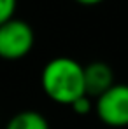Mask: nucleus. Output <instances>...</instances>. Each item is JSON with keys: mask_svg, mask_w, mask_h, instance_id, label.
<instances>
[{"mask_svg": "<svg viewBox=\"0 0 128 129\" xmlns=\"http://www.w3.org/2000/svg\"><path fill=\"white\" fill-rule=\"evenodd\" d=\"M41 84L51 101L70 107L74 101L86 96L84 66L67 56L53 58L42 68Z\"/></svg>", "mask_w": 128, "mask_h": 129, "instance_id": "obj_1", "label": "nucleus"}, {"mask_svg": "<svg viewBox=\"0 0 128 129\" xmlns=\"http://www.w3.org/2000/svg\"><path fill=\"white\" fill-rule=\"evenodd\" d=\"M35 44L32 26L23 19L12 18L0 24V58L5 61H18L30 54Z\"/></svg>", "mask_w": 128, "mask_h": 129, "instance_id": "obj_2", "label": "nucleus"}, {"mask_svg": "<svg viewBox=\"0 0 128 129\" xmlns=\"http://www.w3.org/2000/svg\"><path fill=\"white\" fill-rule=\"evenodd\" d=\"M98 119L109 127L128 126V84H114L95 101Z\"/></svg>", "mask_w": 128, "mask_h": 129, "instance_id": "obj_3", "label": "nucleus"}, {"mask_svg": "<svg viewBox=\"0 0 128 129\" xmlns=\"http://www.w3.org/2000/svg\"><path fill=\"white\" fill-rule=\"evenodd\" d=\"M84 86L86 96L98 98L107 89L114 86V72L104 61H93L84 66Z\"/></svg>", "mask_w": 128, "mask_h": 129, "instance_id": "obj_4", "label": "nucleus"}, {"mask_svg": "<svg viewBox=\"0 0 128 129\" xmlns=\"http://www.w3.org/2000/svg\"><path fill=\"white\" fill-rule=\"evenodd\" d=\"M5 129H49V122L37 110H23L9 119Z\"/></svg>", "mask_w": 128, "mask_h": 129, "instance_id": "obj_5", "label": "nucleus"}, {"mask_svg": "<svg viewBox=\"0 0 128 129\" xmlns=\"http://www.w3.org/2000/svg\"><path fill=\"white\" fill-rule=\"evenodd\" d=\"M16 7H18V0H0V24L14 18Z\"/></svg>", "mask_w": 128, "mask_h": 129, "instance_id": "obj_6", "label": "nucleus"}, {"mask_svg": "<svg viewBox=\"0 0 128 129\" xmlns=\"http://www.w3.org/2000/svg\"><path fill=\"white\" fill-rule=\"evenodd\" d=\"M70 108H72L77 115H88V113L95 108V105L91 103L89 96H83V98H79L77 101H74V103L70 105Z\"/></svg>", "mask_w": 128, "mask_h": 129, "instance_id": "obj_7", "label": "nucleus"}, {"mask_svg": "<svg viewBox=\"0 0 128 129\" xmlns=\"http://www.w3.org/2000/svg\"><path fill=\"white\" fill-rule=\"evenodd\" d=\"M77 4H81V5H98V4H102L104 0H76Z\"/></svg>", "mask_w": 128, "mask_h": 129, "instance_id": "obj_8", "label": "nucleus"}]
</instances>
